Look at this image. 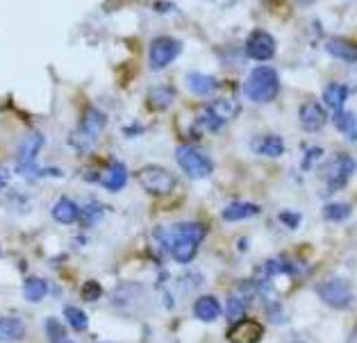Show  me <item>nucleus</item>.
I'll list each match as a JSON object with an SVG mask.
<instances>
[{
  "instance_id": "f257e3e1",
  "label": "nucleus",
  "mask_w": 357,
  "mask_h": 343,
  "mask_svg": "<svg viewBox=\"0 0 357 343\" xmlns=\"http://www.w3.org/2000/svg\"><path fill=\"white\" fill-rule=\"evenodd\" d=\"M158 234L164 250H169V254L178 264H189L196 257L200 243L205 241V227L194 221L164 227V230H158Z\"/></svg>"
},
{
  "instance_id": "f03ea898",
  "label": "nucleus",
  "mask_w": 357,
  "mask_h": 343,
  "mask_svg": "<svg viewBox=\"0 0 357 343\" xmlns=\"http://www.w3.org/2000/svg\"><path fill=\"white\" fill-rule=\"evenodd\" d=\"M243 91H246V96L252 102H259V105L275 100L278 93H280V80H278V73L271 66H257L255 71L248 75Z\"/></svg>"
},
{
  "instance_id": "7ed1b4c3",
  "label": "nucleus",
  "mask_w": 357,
  "mask_h": 343,
  "mask_svg": "<svg viewBox=\"0 0 357 343\" xmlns=\"http://www.w3.org/2000/svg\"><path fill=\"white\" fill-rule=\"evenodd\" d=\"M105 114H102L100 109L96 107H86L82 119H80V125H77V130L71 135V146L73 151L77 153H89L96 139H98L102 135V130H105Z\"/></svg>"
},
{
  "instance_id": "20e7f679",
  "label": "nucleus",
  "mask_w": 357,
  "mask_h": 343,
  "mask_svg": "<svg viewBox=\"0 0 357 343\" xmlns=\"http://www.w3.org/2000/svg\"><path fill=\"white\" fill-rule=\"evenodd\" d=\"M43 146V135L41 132H28L21 144H19V153H16V164H19V171L25 175V178H37V175H43L39 171L37 164V155L41 153Z\"/></svg>"
},
{
  "instance_id": "39448f33",
  "label": "nucleus",
  "mask_w": 357,
  "mask_h": 343,
  "mask_svg": "<svg viewBox=\"0 0 357 343\" xmlns=\"http://www.w3.org/2000/svg\"><path fill=\"white\" fill-rule=\"evenodd\" d=\"M139 184L153 196H169V193L176 189V178L173 173L162 169V166H144L137 173Z\"/></svg>"
},
{
  "instance_id": "423d86ee",
  "label": "nucleus",
  "mask_w": 357,
  "mask_h": 343,
  "mask_svg": "<svg viewBox=\"0 0 357 343\" xmlns=\"http://www.w3.org/2000/svg\"><path fill=\"white\" fill-rule=\"evenodd\" d=\"M176 160L180 164V169L194 180H203L207 175H212L214 171V164L210 157H205L200 151H196L194 146H180L176 151Z\"/></svg>"
},
{
  "instance_id": "0eeeda50",
  "label": "nucleus",
  "mask_w": 357,
  "mask_h": 343,
  "mask_svg": "<svg viewBox=\"0 0 357 343\" xmlns=\"http://www.w3.org/2000/svg\"><path fill=\"white\" fill-rule=\"evenodd\" d=\"M182 50V43L173 37H158L151 41V48H148V61L155 71H162L167 68L169 64L176 61V57L180 55Z\"/></svg>"
},
{
  "instance_id": "6e6552de",
  "label": "nucleus",
  "mask_w": 357,
  "mask_h": 343,
  "mask_svg": "<svg viewBox=\"0 0 357 343\" xmlns=\"http://www.w3.org/2000/svg\"><path fill=\"white\" fill-rule=\"evenodd\" d=\"M317 294L319 298L324 300L326 305L335 307V310H346L351 305L353 296H351V287H348L346 280L342 277H333V280H326L317 287Z\"/></svg>"
},
{
  "instance_id": "1a4fd4ad",
  "label": "nucleus",
  "mask_w": 357,
  "mask_h": 343,
  "mask_svg": "<svg viewBox=\"0 0 357 343\" xmlns=\"http://www.w3.org/2000/svg\"><path fill=\"white\" fill-rule=\"evenodd\" d=\"M357 164L351 155L339 153L333 162H330L328 171H326V182H328V191H339L346 187V182L351 180V175L355 173Z\"/></svg>"
},
{
  "instance_id": "9d476101",
  "label": "nucleus",
  "mask_w": 357,
  "mask_h": 343,
  "mask_svg": "<svg viewBox=\"0 0 357 343\" xmlns=\"http://www.w3.org/2000/svg\"><path fill=\"white\" fill-rule=\"evenodd\" d=\"M255 291H257L255 282H243L239 289H234L228 298V305H225V316H228L230 321H239L243 312H246V307L250 305Z\"/></svg>"
},
{
  "instance_id": "9b49d317",
  "label": "nucleus",
  "mask_w": 357,
  "mask_h": 343,
  "mask_svg": "<svg viewBox=\"0 0 357 343\" xmlns=\"http://www.w3.org/2000/svg\"><path fill=\"white\" fill-rule=\"evenodd\" d=\"M264 337V328L252 319H239L228 330L230 343H259Z\"/></svg>"
},
{
  "instance_id": "f8f14e48",
  "label": "nucleus",
  "mask_w": 357,
  "mask_h": 343,
  "mask_svg": "<svg viewBox=\"0 0 357 343\" xmlns=\"http://www.w3.org/2000/svg\"><path fill=\"white\" fill-rule=\"evenodd\" d=\"M246 55L257 61L271 59L275 55V39L264 30H255L246 41Z\"/></svg>"
},
{
  "instance_id": "ddd939ff",
  "label": "nucleus",
  "mask_w": 357,
  "mask_h": 343,
  "mask_svg": "<svg viewBox=\"0 0 357 343\" xmlns=\"http://www.w3.org/2000/svg\"><path fill=\"white\" fill-rule=\"evenodd\" d=\"M298 119H301L303 130H307V132H319V130L328 123V112H326L324 107H321L319 102L307 100V102H303V105H301Z\"/></svg>"
},
{
  "instance_id": "4468645a",
  "label": "nucleus",
  "mask_w": 357,
  "mask_h": 343,
  "mask_svg": "<svg viewBox=\"0 0 357 343\" xmlns=\"http://www.w3.org/2000/svg\"><path fill=\"white\" fill-rule=\"evenodd\" d=\"M241 112L239 107V102L234 100V98H219V100H214L210 107H207V116L214 119V123L219 128H223L225 123L232 121V119H237V114Z\"/></svg>"
},
{
  "instance_id": "2eb2a0df",
  "label": "nucleus",
  "mask_w": 357,
  "mask_h": 343,
  "mask_svg": "<svg viewBox=\"0 0 357 343\" xmlns=\"http://www.w3.org/2000/svg\"><path fill=\"white\" fill-rule=\"evenodd\" d=\"M262 209H259V205H252V202H246V200H234L230 202L228 207L223 209V221L228 223H237V221H246V218H252L257 216Z\"/></svg>"
},
{
  "instance_id": "dca6fc26",
  "label": "nucleus",
  "mask_w": 357,
  "mask_h": 343,
  "mask_svg": "<svg viewBox=\"0 0 357 343\" xmlns=\"http://www.w3.org/2000/svg\"><path fill=\"white\" fill-rule=\"evenodd\" d=\"M126 182H128V169L121 162H112L105 169V173L100 175V184L107 191H121L126 187Z\"/></svg>"
},
{
  "instance_id": "f3484780",
  "label": "nucleus",
  "mask_w": 357,
  "mask_h": 343,
  "mask_svg": "<svg viewBox=\"0 0 357 343\" xmlns=\"http://www.w3.org/2000/svg\"><path fill=\"white\" fill-rule=\"evenodd\" d=\"M194 314L198 321L203 323H212L221 316V303L216 300L214 296H200L196 305H194Z\"/></svg>"
},
{
  "instance_id": "a211bd4d",
  "label": "nucleus",
  "mask_w": 357,
  "mask_h": 343,
  "mask_svg": "<svg viewBox=\"0 0 357 343\" xmlns=\"http://www.w3.org/2000/svg\"><path fill=\"white\" fill-rule=\"evenodd\" d=\"M326 50L333 57L342 59V61H357V43L348 41V39H328L326 41Z\"/></svg>"
},
{
  "instance_id": "6ab92c4d",
  "label": "nucleus",
  "mask_w": 357,
  "mask_h": 343,
  "mask_svg": "<svg viewBox=\"0 0 357 343\" xmlns=\"http://www.w3.org/2000/svg\"><path fill=\"white\" fill-rule=\"evenodd\" d=\"M187 86L194 96H212L216 91V86H219V82H216V77L207 73H189Z\"/></svg>"
},
{
  "instance_id": "aec40b11",
  "label": "nucleus",
  "mask_w": 357,
  "mask_h": 343,
  "mask_svg": "<svg viewBox=\"0 0 357 343\" xmlns=\"http://www.w3.org/2000/svg\"><path fill=\"white\" fill-rule=\"evenodd\" d=\"M252 151L264 157H280L284 153V142L278 135H264L252 142Z\"/></svg>"
},
{
  "instance_id": "412c9836",
  "label": "nucleus",
  "mask_w": 357,
  "mask_h": 343,
  "mask_svg": "<svg viewBox=\"0 0 357 343\" xmlns=\"http://www.w3.org/2000/svg\"><path fill=\"white\" fill-rule=\"evenodd\" d=\"M53 218L57 223H62V225H71V223L77 221V218H80V207H77L73 200L59 198L55 202V207H53Z\"/></svg>"
},
{
  "instance_id": "4be33fe9",
  "label": "nucleus",
  "mask_w": 357,
  "mask_h": 343,
  "mask_svg": "<svg viewBox=\"0 0 357 343\" xmlns=\"http://www.w3.org/2000/svg\"><path fill=\"white\" fill-rule=\"evenodd\" d=\"M176 100V89L173 86H155V89H151V93H148V105L155 109V112H164L169 109V105Z\"/></svg>"
},
{
  "instance_id": "5701e85b",
  "label": "nucleus",
  "mask_w": 357,
  "mask_h": 343,
  "mask_svg": "<svg viewBox=\"0 0 357 343\" xmlns=\"http://www.w3.org/2000/svg\"><path fill=\"white\" fill-rule=\"evenodd\" d=\"M25 334V325L21 319H14V316H5L0 319V341H19Z\"/></svg>"
},
{
  "instance_id": "b1692460",
  "label": "nucleus",
  "mask_w": 357,
  "mask_h": 343,
  "mask_svg": "<svg viewBox=\"0 0 357 343\" xmlns=\"http://www.w3.org/2000/svg\"><path fill=\"white\" fill-rule=\"evenodd\" d=\"M348 98V86L346 84H339V82H333V84H328L326 89H324V100L330 109H344V102Z\"/></svg>"
},
{
  "instance_id": "393cba45",
  "label": "nucleus",
  "mask_w": 357,
  "mask_h": 343,
  "mask_svg": "<svg viewBox=\"0 0 357 343\" xmlns=\"http://www.w3.org/2000/svg\"><path fill=\"white\" fill-rule=\"evenodd\" d=\"M48 294V284L43 282L41 277H28L25 280V284H23V296H25V300L28 303H39L43 300Z\"/></svg>"
},
{
  "instance_id": "a878e982",
  "label": "nucleus",
  "mask_w": 357,
  "mask_h": 343,
  "mask_svg": "<svg viewBox=\"0 0 357 343\" xmlns=\"http://www.w3.org/2000/svg\"><path fill=\"white\" fill-rule=\"evenodd\" d=\"M351 205H344V202H330V205L324 207V216L328 218V221L333 223H342L346 221L348 216H351Z\"/></svg>"
},
{
  "instance_id": "bb28decb",
  "label": "nucleus",
  "mask_w": 357,
  "mask_h": 343,
  "mask_svg": "<svg viewBox=\"0 0 357 343\" xmlns=\"http://www.w3.org/2000/svg\"><path fill=\"white\" fill-rule=\"evenodd\" d=\"M64 316H66L68 325L77 332H84L89 328V319H86V314L82 310H77V307H64Z\"/></svg>"
},
{
  "instance_id": "cd10ccee",
  "label": "nucleus",
  "mask_w": 357,
  "mask_h": 343,
  "mask_svg": "<svg viewBox=\"0 0 357 343\" xmlns=\"http://www.w3.org/2000/svg\"><path fill=\"white\" fill-rule=\"evenodd\" d=\"M266 275L271 277V275H280V273H287V275H296V266L289 261V259H284V257H278V259H271V261H266Z\"/></svg>"
},
{
  "instance_id": "c85d7f7f",
  "label": "nucleus",
  "mask_w": 357,
  "mask_h": 343,
  "mask_svg": "<svg viewBox=\"0 0 357 343\" xmlns=\"http://www.w3.org/2000/svg\"><path fill=\"white\" fill-rule=\"evenodd\" d=\"M100 296H102V287L98 282H93V280L84 282V287H82V300L93 303V300H98Z\"/></svg>"
},
{
  "instance_id": "c756f323",
  "label": "nucleus",
  "mask_w": 357,
  "mask_h": 343,
  "mask_svg": "<svg viewBox=\"0 0 357 343\" xmlns=\"http://www.w3.org/2000/svg\"><path fill=\"white\" fill-rule=\"evenodd\" d=\"M46 334H48L50 341H53V343H57V341L66 339V332H64V328H62V325H59L55 319H48V321H46Z\"/></svg>"
},
{
  "instance_id": "7c9ffc66",
  "label": "nucleus",
  "mask_w": 357,
  "mask_h": 343,
  "mask_svg": "<svg viewBox=\"0 0 357 343\" xmlns=\"http://www.w3.org/2000/svg\"><path fill=\"white\" fill-rule=\"evenodd\" d=\"M353 125H355L353 114H348V112H342V109H339V112H337V128L342 130V132H351Z\"/></svg>"
},
{
  "instance_id": "2f4dec72",
  "label": "nucleus",
  "mask_w": 357,
  "mask_h": 343,
  "mask_svg": "<svg viewBox=\"0 0 357 343\" xmlns=\"http://www.w3.org/2000/svg\"><path fill=\"white\" fill-rule=\"evenodd\" d=\"M280 223L287 225V227H291V230H296V227L301 225V214H296V212H282L280 214Z\"/></svg>"
},
{
  "instance_id": "473e14b6",
  "label": "nucleus",
  "mask_w": 357,
  "mask_h": 343,
  "mask_svg": "<svg viewBox=\"0 0 357 343\" xmlns=\"http://www.w3.org/2000/svg\"><path fill=\"white\" fill-rule=\"evenodd\" d=\"M100 216H102V209L98 205H89V209L84 212V218H86V223H89V225L98 221Z\"/></svg>"
},
{
  "instance_id": "72a5a7b5",
  "label": "nucleus",
  "mask_w": 357,
  "mask_h": 343,
  "mask_svg": "<svg viewBox=\"0 0 357 343\" xmlns=\"http://www.w3.org/2000/svg\"><path fill=\"white\" fill-rule=\"evenodd\" d=\"M317 157H321V151H312L307 157H305V162H303V169H310L312 166V160H317Z\"/></svg>"
},
{
  "instance_id": "f704fd0d",
  "label": "nucleus",
  "mask_w": 357,
  "mask_h": 343,
  "mask_svg": "<svg viewBox=\"0 0 357 343\" xmlns=\"http://www.w3.org/2000/svg\"><path fill=\"white\" fill-rule=\"evenodd\" d=\"M301 5H312V3H317V0H298Z\"/></svg>"
},
{
  "instance_id": "c9c22d12",
  "label": "nucleus",
  "mask_w": 357,
  "mask_h": 343,
  "mask_svg": "<svg viewBox=\"0 0 357 343\" xmlns=\"http://www.w3.org/2000/svg\"><path fill=\"white\" fill-rule=\"evenodd\" d=\"M348 343H357V332L353 334V337H351V339H348Z\"/></svg>"
},
{
  "instance_id": "e433bc0d",
  "label": "nucleus",
  "mask_w": 357,
  "mask_h": 343,
  "mask_svg": "<svg viewBox=\"0 0 357 343\" xmlns=\"http://www.w3.org/2000/svg\"><path fill=\"white\" fill-rule=\"evenodd\" d=\"M57 343H73V341H68V339H62V341H57Z\"/></svg>"
},
{
  "instance_id": "4c0bfd02",
  "label": "nucleus",
  "mask_w": 357,
  "mask_h": 343,
  "mask_svg": "<svg viewBox=\"0 0 357 343\" xmlns=\"http://www.w3.org/2000/svg\"><path fill=\"white\" fill-rule=\"evenodd\" d=\"M207 3H216V0H207Z\"/></svg>"
}]
</instances>
